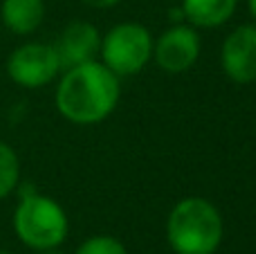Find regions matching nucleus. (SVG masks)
I'll return each instance as SVG.
<instances>
[{
  "instance_id": "obj_1",
  "label": "nucleus",
  "mask_w": 256,
  "mask_h": 254,
  "mask_svg": "<svg viewBox=\"0 0 256 254\" xmlns=\"http://www.w3.org/2000/svg\"><path fill=\"white\" fill-rule=\"evenodd\" d=\"M120 102V76L104 63L88 61L66 70L56 88V108L68 122L90 126L104 122Z\"/></svg>"
},
{
  "instance_id": "obj_2",
  "label": "nucleus",
  "mask_w": 256,
  "mask_h": 254,
  "mask_svg": "<svg viewBox=\"0 0 256 254\" xmlns=\"http://www.w3.org/2000/svg\"><path fill=\"white\" fill-rule=\"evenodd\" d=\"M225 236V223L207 198H182L166 220V238L178 254H214Z\"/></svg>"
},
{
  "instance_id": "obj_3",
  "label": "nucleus",
  "mask_w": 256,
  "mask_h": 254,
  "mask_svg": "<svg viewBox=\"0 0 256 254\" xmlns=\"http://www.w3.org/2000/svg\"><path fill=\"white\" fill-rule=\"evenodd\" d=\"M14 230L18 238L32 250H54L68 236V214L54 198L38 192L22 194L14 214Z\"/></svg>"
},
{
  "instance_id": "obj_4",
  "label": "nucleus",
  "mask_w": 256,
  "mask_h": 254,
  "mask_svg": "<svg viewBox=\"0 0 256 254\" xmlns=\"http://www.w3.org/2000/svg\"><path fill=\"white\" fill-rule=\"evenodd\" d=\"M104 66L117 76L142 72L153 58V36L140 22H122L102 36Z\"/></svg>"
},
{
  "instance_id": "obj_5",
  "label": "nucleus",
  "mask_w": 256,
  "mask_h": 254,
  "mask_svg": "<svg viewBox=\"0 0 256 254\" xmlns=\"http://www.w3.org/2000/svg\"><path fill=\"white\" fill-rule=\"evenodd\" d=\"M61 61L54 50V45L48 43H25L7 61V72L14 84L22 88H43L52 84L61 72Z\"/></svg>"
},
{
  "instance_id": "obj_6",
  "label": "nucleus",
  "mask_w": 256,
  "mask_h": 254,
  "mask_svg": "<svg viewBox=\"0 0 256 254\" xmlns=\"http://www.w3.org/2000/svg\"><path fill=\"white\" fill-rule=\"evenodd\" d=\"M200 56V36L194 27L178 25L168 27L153 43V58L168 74H182L191 70Z\"/></svg>"
},
{
  "instance_id": "obj_7",
  "label": "nucleus",
  "mask_w": 256,
  "mask_h": 254,
  "mask_svg": "<svg viewBox=\"0 0 256 254\" xmlns=\"http://www.w3.org/2000/svg\"><path fill=\"white\" fill-rule=\"evenodd\" d=\"M225 74L236 84L256 81V25H240L225 38L220 50Z\"/></svg>"
},
{
  "instance_id": "obj_8",
  "label": "nucleus",
  "mask_w": 256,
  "mask_h": 254,
  "mask_svg": "<svg viewBox=\"0 0 256 254\" xmlns=\"http://www.w3.org/2000/svg\"><path fill=\"white\" fill-rule=\"evenodd\" d=\"M54 50L58 54L63 70H70L74 66L88 61H97L99 50H102V34L92 22L72 20L61 32L58 40L54 43Z\"/></svg>"
},
{
  "instance_id": "obj_9",
  "label": "nucleus",
  "mask_w": 256,
  "mask_h": 254,
  "mask_svg": "<svg viewBox=\"0 0 256 254\" xmlns=\"http://www.w3.org/2000/svg\"><path fill=\"white\" fill-rule=\"evenodd\" d=\"M182 12L184 18L194 27L214 30L220 27L234 16L238 0H182Z\"/></svg>"
},
{
  "instance_id": "obj_10",
  "label": "nucleus",
  "mask_w": 256,
  "mask_h": 254,
  "mask_svg": "<svg viewBox=\"0 0 256 254\" xmlns=\"http://www.w3.org/2000/svg\"><path fill=\"white\" fill-rule=\"evenodd\" d=\"M45 18L43 0H2V22L14 34L27 36L40 27Z\"/></svg>"
},
{
  "instance_id": "obj_11",
  "label": "nucleus",
  "mask_w": 256,
  "mask_h": 254,
  "mask_svg": "<svg viewBox=\"0 0 256 254\" xmlns=\"http://www.w3.org/2000/svg\"><path fill=\"white\" fill-rule=\"evenodd\" d=\"M20 180V162L9 144L0 142V200L7 198Z\"/></svg>"
},
{
  "instance_id": "obj_12",
  "label": "nucleus",
  "mask_w": 256,
  "mask_h": 254,
  "mask_svg": "<svg viewBox=\"0 0 256 254\" xmlns=\"http://www.w3.org/2000/svg\"><path fill=\"white\" fill-rule=\"evenodd\" d=\"M76 254H128L124 243L115 236H92L81 243Z\"/></svg>"
},
{
  "instance_id": "obj_13",
  "label": "nucleus",
  "mask_w": 256,
  "mask_h": 254,
  "mask_svg": "<svg viewBox=\"0 0 256 254\" xmlns=\"http://www.w3.org/2000/svg\"><path fill=\"white\" fill-rule=\"evenodd\" d=\"M84 2L92 9H110V7H115V4H120L122 0H84Z\"/></svg>"
},
{
  "instance_id": "obj_14",
  "label": "nucleus",
  "mask_w": 256,
  "mask_h": 254,
  "mask_svg": "<svg viewBox=\"0 0 256 254\" xmlns=\"http://www.w3.org/2000/svg\"><path fill=\"white\" fill-rule=\"evenodd\" d=\"M248 7H250V14H252V18L256 20V0H248Z\"/></svg>"
},
{
  "instance_id": "obj_15",
  "label": "nucleus",
  "mask_w": 256,
  "mask_h": 254,
  "mask_svg": "<svg viewBox=\"0 0 256 254\" xmlns=\"http://www.w3.org/2000/svg\"><path fill=\"white\" fill-rule=\"evenodd\" d=\"M40 254H61V252H56V248H54V250H43Z\"/></svg>"
},
{
  "instance_id": "obj_16",
  "label": "nucleus",
  "mask_w": 256,
  "mask_h": 254,
  "mask_svg": "<svg viewBox=\"0 0 256 254\" xmlns=\"http://www.w3.org/2000/svg\"><path fill=\"white\" fill-rule=\"evenodd\" d=\"M0 254H9V252H0Z\"/></svg>"
}]
</instances>
